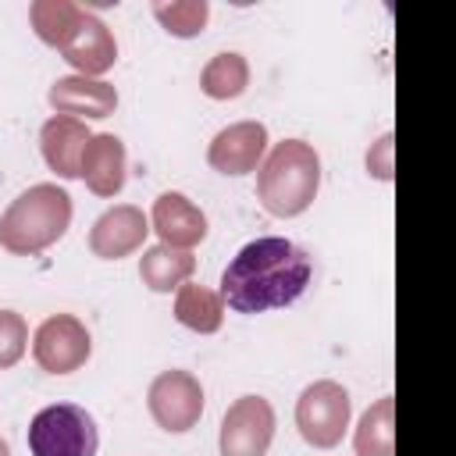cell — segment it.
<instances>
[{
	"instance_id": "1",
	"label": "cell",
	"mask_w": 456,
	"mask_h": 456,
	"mask_svg": "<svg viewBox=\"0 0 456 456\" xmlns=\"http://www.w3.org/2000/svg\"><path fill=\"white\" fill-rule=\"evenodd\" d=\"M314 278V256L281 235L246 242L221 271V303L235 314H267L292 306Z\"/></svg>"
},
{
	"instance_id": "2",
	"label": "cell",
	"mask_w": 456,
	"mask_h": 456,
	"mask_svg": "<svg viewBox=\"0 0 456 456\" xmlns=\"http://www.w3.org/2000/svg\"><path fill=\"white\" fill-rule=\"evenodd\" d=\"M317 185H321V160L303 139L278 142L256 175V196L278 217L303 214L314 203Z\"/></svg>"
},
{
	"instance_id": "3",
	"label": "cell",
	"mask_w": 456,
	"mask_h": 456,
	"mask_svg": "<svg viewBox=\"0 0 456 456\" xmlns=\"http://www.w3.org/2000/svg\"><path fill=\"white\" fill-rule=\"evenodd\" d=\"M71 196L50 182L25 189L0 217V246L11 253H39L68 232Z\"/></svg>"
},
{
	"instance_id": "4",
	"label": "cell",
	"mask_w": 456,
	"mask_h": 456,
	"mask_svg": "<svg viewBox=\"0 0 456 456\" xmlns=\"http://www.w3.org/2000/svg\"><path fill=\"white\" fill-rule=\"evenodd\" d=\"M32 456H96L100 431L96 420L75 403L43 406L28 424Z\"/></svg>"
},
{
	"instance_id": "5",
	"label": "cell",
	"mask_w": 456,
	"mask_h": 456,
	"mask_svg": "<svg viewBox=\"0 0 456 456\" xmlns=\"http://www.w3.org/2000/svg\"><path fill=\"white\" fill-rule=\"evenodd\" d=\"M296 424L310 445H317V449L338 445L346 435V424H349V392L335 381H317V385L303 388V395L296 403Z\"/></svg>"
},
{
	"instance_id": "6",
	"label": "cell",
	"mask_w": 456,
	"mask_h": 456,
	"mask_svg": "<svg viewBox=\"0 0 456 456\" xmlns=\"http://www.w3.org/2000/svg\"><path fill=\"white\" fill-rule=\"evenodd\" d=\"M274 435V410L260 395H242L221 420V456H264Z\"/></svg>"
},
{
	"instance_id": "7",
	"label": "cell",
	"mask_w": 456,
	"mask_h": 456,
	"mask_svg": "<svg viewBox=\"0 0 456 456\" xmlns=\"http://www.w3.org/2000/svg\"><path fill=\"white\" fill-rule=\"evenodd\" d=\"M150 413L164 431H189L203 413V388L185 370H164L150 385Z\"/></svg>"
},
{
	"instance_id": "8",
	"label": "cell",
	"mask_w": 456,
	"mask_h": 456,
	"mask_svg": "<svg viewBox=\"0 0 456 456\" xmlns=\"http://www.w3.org/2000/svg\"><path fill=\"white\" fill-rule=\"evenodd\" d=\"M36 360L43 370L50 374H71L78 370L86 360H89V331L68 317V314H57V317H46L36 331V346H32Z\"/></svg>"
},
{
	"instance_id": "9",
	"label": "cell",
	"mask_w": 456,
	"mask_h": 456,
	"mask_svg": "<svg viewBox=\"0 0 456 456\" xmlns=\"http://www.w3.org/2000/svg\"><path fill=\"white\" fill-rule=\"evenodd\" d=\"M61 53L82 71V75H100L107 71L114 61H118V46H114V36L107 32V25L89 14V11H75V18L68 21L64 36L57 39Z\"/></svg>"
},
{
	"instance_id": "10",
	"label": "cell",
	"mask_w": 456,
	"mask_h": 456,
	"mask_svg": "<svg viewBox=\"0 0 456 456\" xmlns=\"http://www.w3.org/2000/svg\"><path fill=\"white\" fill-rule=\"evenodd\" d=\"M267 150V128L260 121H239L214 135L210 142V167L221 175H249Z\"/></svg>"
},
{
	"instance_id": "11",
	"label": "cell",
	"mask_w": 456,
	"mask_h": 456,
	"mask_svg": "<svg viewBox=\"0 0 456 456\" xmlns=\"http://www.w3.org/2000/svg\"><path fill=\"white\" fill-rule=\"evenodd\" d=\"M146 232L150 228H146L142 210H135V207H110L107 214L96 217L93 232H89V246H93L96 256L118 260V256L139 249L142 239H146Z\"/></svg>"
},
{
	"instance_id": "12",
	"label": "cell",
	"mask_w": 456,
	"mask_h": 456,
	"mask_svg": "<svg viewBox=\"0 0 456 456\" xmlns=\"http://www.w3.org/2000/svg\"><path fill=\"white\" fill-rule=\"evenodd\" d=\"M50 103L71 118V114H82V118H107L114 114L118 107V93L114 86L107 82H96V78H86V75H68V78H57L53 89H50Z\"/></svg>"
},
{
	"instance_id": "13",
	"label": "cell",
	"mask_w": 456,
	"mask_h": 456,
	"mask_svg": "<svg viewBox=\"0 0 456 456\" xmlns=\"http://www.w3.org/2000/svg\"><path fill=\"white\" fill-rule=\"evenodd\" d=\"M153 228L160 232L164 246L189 249L207 235V217L200 207H192L182 192H164L153 203Z\"/></svg>"
},
{
	"instance_id": "14",
	"label": "cell",
	"mask_w": 456,
	"mask_h": 456,
	"mask_svg": "<svg viewBox=\"0 0 456 456\" xmlns=\"http://www.w3.org/2000/svg\"><path fill=\"white\" fill-rule=\"evenodd\" d=\"M78 175L89 182L93 192L114 196L125 185V146L118 135H89L82 150V167Z\"/></svg>"
},
{
	"instance_id": "15",
	"label": "cell",
	"mask_w": 456,
	"mask_h": 456,
	"mask_svg": "<svg viewBox=\"0 0 456 456\" xmlns=\"http://www.w3.org/2000/svg\"><path fill=\"white\" fill-rule=\"evenodd\" d=\"M86 142H89V132H86V125L75 121V118L57 114V118H50V121L43 125V157H46V164H50L61 178H75V175H78Z\"/></svg>"
},
{
	"instance_id": "16",
	"label": "cell",
	"mask_w": 456,
	"mask_h": 456,
	"mask_svg": "<svg viewBox=\"0 0 456 456\" xmlns=\"http://www.w3.org/2000/svg\"><path fill=\"white\" fill-rule=\"evenodd\" d=\"M196 260L185 253V249H171V246H153L142 253V264H139V274L142 281L153 289V292H171L178 289L189 274H192Z\"/></svg>"
},
{
	"instance_id": "17",
	"label": "cell",
	"mask_w": 456,
	"mask_h": 456,
	"mask_svg": "<svg viewBox=\"0 0 456 456\" xmlns=\"http://www.w3.org/2000/svg\"><path fill=\"white\" fill-rule=\"evenodd\" d=\"M221 296L203 289V285H182L178 303H175V317L192 328V331H217L221 328Z\"/></svg>"
},
{
	"instance_id": "18",
	"label": "cell",
	"mask_w": 456,
	"mask_h": 456,
	"mask_svg": "<svg viewBox=\"0 0 456 456\" xmlns=\"http://www.w3.org/2000/svg\"><path fill=\"white\" fill-rule=\"evenodd\" d=\"M246 82H249V68H246L242 53H217V57L203 68V75H200L203 93L214 96V100H232V96H239V93L246 89Z\"/></svg>"
},
{
	"instance_id": "19",
	"label": "cell",
	"mask_w": 456,
	"mask_h": 456,
	"mask_svg": "<svg viewBox=\"0 0 456 456\" xmlns=\"http://www.w3.org/2000/svg\"><path fill=\"white\" fill-rule=\"evenodd\" d=\"M153 14H157V21H160L171 36H182V39H185V36L203 32L210 7H207L203 0H175V4H153Z\"/></svg>"
},
{
	"instance_id": "20",
	"label": "cell",
	"mask_w": 456,
	"mask_h": 456,
	"mask_svg": "<svg viewBox=\"0 0 456 456\" xmlns=\"http://www.w3.org/2000/svg\"><path fill=\"white\" fill-rule=\"evenodd\" d=\"M388 410H392V403H388V399H381L374 410H367V413H363L360 431H356V449H360V456H388V452H392Z\"/></svg>"
},
{
	"instance_id": "21",
	"label": "cell",
	"mask_w": 456,
	"mask_h": 456,
	"mask_svg": "<svg viewBox=\"0 0 456 456\" xmlns=\"http://www.w3.org/2000/svg\"><path fill=\"white\" fill-rule=\"evenodd\" d=\"M25 342H28L25 321L14 310H0V367L18 363L25 353Z\"/></svg>"
},
{
	"instance_id": "22",
	"label": "cell",
	"mask_w": 456,
	"mask_h": 456,
	"mask_svg": "<svg viewBox=\"0 0 456 456\" xmlns=\"http://www.w3.org/2000/svg\"><path fill=\"white\" fill-rule=\"evenodd\" d=\"M0 456H11V452H7V445H4V442H0Z\"/></svg>"
}]
</instances>
